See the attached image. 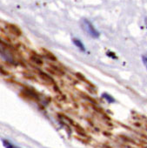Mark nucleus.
<instances>
[{"instance_id": "0eeeda50", "label": "nucleus", "mask_w": 147, "mask_h": 148, "mask_svg": "<svg viewBox=\"0 0 147 148\" xmlns=\"http://www.w3.org/2000/svg\"><path fill=\"white\" fill-rule=\"evenodd\" d=\"M144 23H145V25L147 26V17H146L145 19H144Z\"/></svg>"}, {"instance_id": "f257e3e1", "label": "nucleus", "mask_w": 147, "mask_h": 148, "mask_svg": "<svg viewBox=\"0 0 147 148\" xmlns=\"http://www.w3.org/2000/svg\"><path fill=\"white\" fill-rule=\"evenodd\" d=\"M82 27H83V29L85 31V32H86L88 35H90L92 38H99V36H100L99 32L94 27V25L92 24L91 21H89V20L84 18V19L82 20Z\"/></svg>"}, {"instance_id": "7ed1b4c3", "label": "nucleus", "mask_w": 147, "mask_h": 148, "mask_svg": "<svg viewBox=\"0 0 147 148\" xmlns=\"http://www.w3.org/2000/svg\"><path fill=\"white\" fill-rule=\"evenodd\" d=\"M72 42H73V44H74L80 51H85V46L84 45L83 42L80 39H79V38H73L72 39Z\"/></svg>"}, {"instance_id": "f03ea898", "label": "nucleus", "mask_w": 147, "mask_h": 148, "mask_svg": "<svg viewBox=\"0 0 147 148\" xmlns=\"http://www.w3.org/2000/svg\"><path fill=\"white\" fill-rule=\"evenodd\" d=\"M1 55H2V58H5L7 62H10V63H12L13 62V57L12 56V54L5 49L3 48V46L1 47Z\"/></svg>"}, {"instance_id": "39448f33", "label": "nucleus", "mask_w": 147, "mask_h": 148, "mask_svg": "<svg viewBox=\"0 0 147 148\" xmlns=\"http://www.w3.org/2000/svg\"><path fill=\"white\" fill-rule=\"evenodd\" d=\"M102 97H103V99H105L108 103H114L116 100L114 99V98L112 97V96H111V95H109L108 93H103L102 94Z\"/></svg>"}, {"instance_id": "423d86ee", "label": "nucleus", "mask_w": 147, "mask_h": 148, "mask_svg": "<svg viewBox=\"0 0 147 148\" xmlns=\"http://www.w3.org/2000/svg\"><path fill=\"white\" fill-rule=\"evenodd\" d=\"M142 60H143V63H144V66H145L146 69H147V55H144V56L142 57Z\"/></svg>"}, {"instance_id": "20e7f679", "label": "nucleus", "mask_w": 147, "mask_h": 148, "mask_svg": "<svg viewBox=\"0 0 147 148\" xmlns=\"http://www.w3.org/2000/svg\"><path fill=\"white\" fill-rule=\"evenodd\" d=\"M3 145L5 148H18L17 145H15L14 144H12V142L6 139H3Z\"/></svg>"}]
</instances>
